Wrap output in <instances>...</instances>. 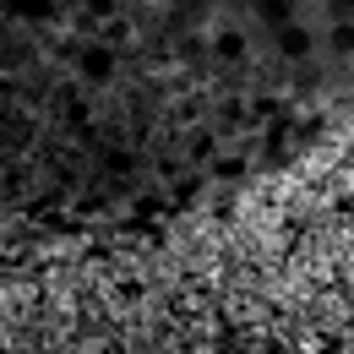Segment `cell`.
Returning a JSON list of instances; mask_svg holds the SVG:
<instances>
[{
    "label": "cell",
    "mask_w": 354,
    "mask_h": 354,
    "mask_svg": "<svg viewBox=\"0 0 354 354\" xmlns=\"http://www.w3.org/2000/svg\"><path fill=\"white\" fill-rule=\"evenodd\" d=\"M333 49H338V55H344V49H354V28H349V22H338V33H333Z\"/></svg>",
    "instance_id": "7a4b0ae2"
},
{
    "label": "cell",
    "mask_w": 354,
    "mask_h": 354,
    "mask_svg": "<svg viewBox=\"0 0 354 354\" xmlns=\"http://www.w3.org/2000/svg\"><path fill=\"white\" fill-rule=\"evenodd\" d=\"M306 49H310L306 28H289V33H283V55H306Z\"/></svg>",
    "instance_id": "6da1fadb"
}]
</instances>
